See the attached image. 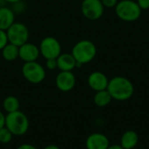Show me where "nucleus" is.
Wrapping results in <instances>:
<instances>
[{"label":"nucleus","instance_id":"f257e3e1","mask_svg":"<svg viewBox=\"0 0 149 149\" xmlns=\"http://www.w3.org/2000/svg\"><path fill=\"white\" fill-rule=\"evenodd\" d=\"M107 90L113 100L125 101L134 95V86L129 79L123 76H115L109 79Z\"/></svg>","mask_w":149,"mask_h":149},{"label":"nucleus","instance_id":"f03ea898","mask_svg":"<svg viewBox=\"0 0 149 149\" xmlns=\"http://www.w3.org/2000/svg\"><path fill=\"white\" fill-rule=\"evenodd\" d=\"M71 53L77 61V64L83 65L93 60L97 54V48L91 40L83 39L74 45Z\"/></svg>","mask_w":149,"mask_h":149},{"label":"nucleus","instance_id":"7ed1b4c3","mask_svg":"<svg viewBox=\"0 0 149 149\" xmlns=\"http://www.w3.org/2000/svg\"><path fill=\"white\" fill-rule=\"evenodd\" d=\"M29 126L30 123L27 116L19 110L5 115V127L14 136H21L26 134Z\"/></svg>","mask_w":149,"mask_h":149},{"label":"nucleus","instance_id":"20e7f679","mask_svg":"<svg viewBox=\"0 0 149 149\" xmlns=\"http://www.w3.org/2000/svg\"><path fill=\"white\" fill-rule=\"evenodd\" d=\"M142 10L134 0H121L115 6L116 16L124 22H134L141 15Z\"/></svg>","mask_w":149,"mask_h":149},{"label":"nucleus","instance_id":"39448f33","mask_svg":"<svg viewBox=\"0 0 149 149\" xmlns=\"http://www.w3.org/2000/svg\"><path fill=\"white\" fill-rule=\"evenodd\" d=\"M24 78L31 84H39L45 79V70L42 65L37 61L25 62L22 66Z\"/></svg>","mask_w":149,"mask_h":149},{"label":"nucleus","instance_id":"423d86ee","mask_svg":"<svg viewBox=\"0 0 149 149\" xmlns=\"http://www.w3.org/2000/svg\"><path fill=\"white\" fill-rule=\"evenodd\" d=\"M6 33L9 43L18 47L28 42L29 30L26 25L22 23L14 22L6 31Z\"/></svg>","mask_w":149,"mask_h":149},{"label":"nucleus","instance_id":"0eeeda50","mask_svg":"<svg viewBox=\"0 0 149 149\" xmlns=\"http://www.w3.org/2000/svg\"><path fill=\"white\" fill-rule=\"evenodd\" d=\"M80 9L83 16L92 21L100 19L105 10V7L100 0H83Z\"/></svg>","mask_w":149,"mask_h":149},{"label":"nucleus","instance_id":"6e6552de","mask_svg":"<svg viewBox=\"0 0 149 149\" xmlns=\"http://www.w3.org/2000/svg\"><path fill=\"white\" fill-rule=\"evenodd\" d=\"M40 54L45 58H57L61 52V45L58 40L53 37H45L39 45Z\"/></svg>","mask_w":149,"mask_h":149},{"label":"nucleus","instance_id":"1a4fd4ad","mask_svg":"<svg viewBox=\"0 0 149 149\" xmlns=\"http://www.w3.org/2000/svg\"><path fill=\"white\" fill-rule=\"evenodd\" d=\"M56 86L61 92H70L76 85V77L72 72L60 71L55 79Z\"/></svg>","mask_w":149,"mask_h":149},{"label":"nucleus","instance_id":"9d476101","mask_svg":"<svg viewBox=\"0 0 149 149\" xmlns=\"http://www.w3.org/2000/svg\"><path fill=\"white\" fill-rule=\"evenodd\" d=\"M108 82L109 79L107 76L100 71L93 72L87 78V84L89 87L95 92L106 90L107 88Z\"/></svg>","mask_w":149,"mask_h":149},{"label":"nucleus","instance_id":"9b49d317","mask_svg":"<svg viewBox=\"0 0 149 149\" xmlns=\"http://www.w3.org/2000/svg\"><path fill=\"white\" fill-rule=\"evenodd\" d=\"M40 55L39 48L32 43H25L18 48V58L24 63L37 61Z\"/></svg>","mask_w":149,"mask_h":149},{"label":"nucleus","instance_id":"f8f14e48","mask_svg":"<svg viewBox=\"0 0 149 149\" xmlns=\"http://www.w3.org/2000/svg\"><path fill=\"white\" fill-rule=\"evenodd\" d=\"M110 146L107 136L100 133L90 134L86 141V149H107Z\"/></svg>","mask_w":149,"mask_h":149},{"label":"nucleus","instance_id":"ddd939ff","mask_svg":"<svg viewBox=\"0 0 149 149\" xmlns=\"http://www.w3.org/2000/svg\"><path fill=\"white\" fill-rule=\"evenodd\" d=\"M57 64L58 68L60 71L72 72V70L77 66V61L72 53H61L57 58Z\"/></svg>","mask_w":149,"mask_h":149},{"label":"nucleus","instance_id":"4468645a","mask_svg":"<svg viewBox=\"0 0 149 149\" xmlns=\"http://www.w3.org/2000/svg\"><path fill=\"white\" fill-rule=\"evenodd\" d=\"M15 13L11 9L2 6L0 7V30L7 31L15 22Z\"/></svg>","mask_w":149,"mask_h":149},{"label":"nucleus","instance_id":"2eb2a0df","mask_svg":"<svg viewBox=\"0 0 149 149\" xmlns=\"http://www.w3.org/2000/svg\"><path fill=\"white\" fill-rule=\"evenodd\" d=\"M139 142V135L134 130L126 131L120 139V146L124 149H134Z\"/></svg>","mask_w":149,"mask_h":149},{"label":"nucleus","instance_id":"dca6fc26","mask_svg":"<svg viewBox=\"0 0 149 149\" xmlns=\"http://www.w3.org/2000/svg\"><path fill=\"white\" fill-rule=\"evenodd\" d=\"M112 100H113V98L107 89L96 92L94 94V97H93L94 104L99 107H105L108 106L111 103Z\"/></svg>","mask_w":149,"mask_h":149},{"label":"nucleus","instance_id":"f3484780","mask_svg":"<svg viewBox=\"0 0 149 149\" xmlns=\"http://www.w3.org/2000/svg\"><path fill=\"white\" fill-rule=\"evenodd\" d=\"M18 46L8 43L2 49V56L6 61H14L18 58Z\"/></svg>","mask_w":149,"mask_h":149},{"label":"nucleus","instance_id":"a211bd4d","mask_svg":"<svg viewBox=\"0 0 149 149\" xmlns=\"http://www.w3.org/2000/svg\"><path fill=\"white\" fill-rule=\"evenodd\" d=\"M3 110L7 113H10L13 112H17L19 110L20 102L18 99L15 96H8L3 101Z\"/></svg>","mask_w":149,"mask_h":149},{"label":"nucleus","instance_id":"6ab92c4d","mask_svg":"<svg viewBox=\"0 0 149 149\" xmlns=\"http://www.w3.org/2000/svg\"><path fill=\"white\" fill-rule=\"evenodd\" d=\"M13 136L14 135L12 134V133L6 127H3L0 129V142L1 143L7 144L10 142Z\"/></svg>","mask_w":149,"mask_h":149},{"label":"nucleus","instance_id":"aec40b11","mask_svg":"<svg viewBox=\"0 0 149 149\" xmlns=\"http://www.w3.org/2000/svg\"><path fill=\"white\" fill-rule=\"evenodd\" d=\"M13 5V8L11 9L12 11L16 14V13H23L26 8V5L25 3L23 2V0L19 1V2H17L15 3H12Z\"/></svg>","mask_w":149,"mask_h":149},{"label":"nucleus","instance_id":"412c9836","mask_svg":"<svg viewBox=\"0 0 149 149\" xmlns=\"http://www.w3.org/2000/svg\"><path fill=\"white\" fill-rule=\"evenodd\" d=\"M8 43H9V41H8V37H7L6 31L0 30V51H2V49Z\"/></svg>","mask_w":149,"mask_h":149},{"label":"nucleus","instance_id":"4be33fe9","mask_svg":"<svg viewBox=\"0 0 149 149\" xmlns=\"http://www.w3.org/2000/svg\"><path fill=\"white\" fill-rule=\"evenodd\" d=\"M45 66H46V68L48 70H51V71H53L56 68H58L57 58H49V59H46Z\"/></svg>","mask_w":149,"mask_h":149},{"label":"nucleus","instance_id":"5701e85b","mask_svg":"<svg viewBox=\"0 0 149 149\" xmlns=\"http://www.w3.org/2000/svg\"><path fill=\"white\" fill-rule=\"evenodd\" d=\"M100 1L105 8H109V9L115 8V6L119 2V0H100Z\"/></svg>","mask_w":149,"mask_h":149},{"label":"nucleus","instance_id":"b1692460","mask_svg":"<svg viewBox=\"0 0 149 149\" xmlns=\"http://www.w3.org/2000/svg\"><path fill=\"white\" fill-rule=\"evenodd\" d=\"M136 3L142 10H149V0H136Z\"/></svg>","mask_w":149,"mask_h":149},{"label":"nucleus","instance_id":"393cba45","mask_svg":"<svg viewBox=\"0 0 149 149\" xmlns=\"http://www.w3.org/2000/svg\"><path fill=\"white\" fill-rule=\"evenodd\" d=\"M17 149H38L36 147H34L33 145L31 144H28V143H25V144H22L20 145Z\"/></svg>","mask_w":149,"mask_h":149},{"label":"nucleus","instance_id":"a878e982","mask_svg":"<svg viewBox=\"0 0 149 149\" xmlns=\"http://www.w3.org/2000/svg\"><path fill=\"white\" fill-rule=\"evenodd\" d=\"M5 127V115L0 111V129Z\"/></svg>","mask_w":149,"mask_h":149},{"label":"nucleus","instance_id":"bb28decb","mask_svg":"<svg viewBox=\"0 0 149 149\" xmlns=\"http://www.w3.org/2000/svg\"><path fill=\"white\" fill-rule=\"evenodd\" d=\"M107 149H124L120 145L115 144V145H110Z\"/></svg>","mask_w":149,"mask_h":149},{"label":"nucleus","instance_id":"cd10ccee","mask_svg":"<svg viewBox=\"0 0 149 149\" xmlns=\"http://www.w3.org/2000/svg\"><path fill=\"white\" fill-rule=\"evenodd\" d=\"M44 149H60L58 146H56V145H49V146H47V147H45Z\"/></svg>","mask_w":149,"mask_h":149},{"label":"nucleus","instance_id":"c85d7f7f","mask_svg":"<svg viewBox=\"0 0 149 149\" xmlns=\"http://www.w3.org/2000/svg\"><path fill=\"white\" fill-rule=\"evenodd\" d=\"M19 1H21V0H5V2H7V3H17V2H19Z\"/></svg>","mask_w":149,"mask_h":149},{"label":"nucleus","instance_id":"c756f323","mask_svg":"<svg viewBox=\"0 0 149 149\" xmlns=\"http://www.w3.org/2000/svg\"><path fill=\"white\" fill-rule=\"evenodd\" d=\"M5 2V0H0V7H2L3 6V3Z\"/></svg>","mask_w":149,"mask_h":149}]
</instances>
